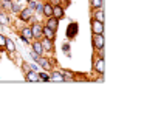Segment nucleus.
<instances>
[{
  "label": "nucleus",
  "mask_w": 161,
  "mask_h": 136,
  "mask_svg": "<svg viewBox=\"0 0 161 136\" xmlns=\"http://www.w3.org/2000/svg\"><path fill=\"white\" fill-rule=\"evenodd\" d=\"M91 33L93 34H104V22H99L96 19H91Z\"/></svg>",
  "instance_id": "f257e3e1"
},
{
  "label": "nucleus",
  "mask_w": 161,
  "mask_h": 136,
  "mask_svg": "<svg viewBox=\"0 0 161 136\" xmlns=\"http://www.w3.org/2000/svg\"><path fill=\"white\" fill-rule=\"evenodd\" d=\"M91 42H93V46H95L98 51H102L104 44H105V40H104V36H102V34H93Z\"/></svg>",
  "instance_id": "f03ea898"
},
{
  "label": "nucleus",
  "mask_w": 161,
  "mask_h": 136,
  "mask_svg": "<svg viewBox=\"0 0 161 136\" xmlns=\"http://www.w3.org/2000/svg\"><path fill=\"white\" fill-rule=\"evenodd\" d=\"M31 17H33V8H25V9L19 11V19L20 20L28 22V20H31Z\"/></svg>",
  "instance_id": "7ed1b4c3"
},
{
  "label": "nucleus",
  "mask_w": 161,
  "mask_h": 136,
  "mask_svg": "<svg viewBox=\"0 0 161 136\" xmlns=\"http://www.w3.org/2000/svg\"><path fill=\"white\" fill-rule=\"evenodd\" d=\"M78 30H79L78 23H76V22H71V23L68 25V28H67V37H68V39H75V37L78 36Z\"/></svg>",
  "instance_id": "20e7f679"
},
{
  "label": "nucleus",
  "mask_w": 161,
  "mask_h": 136,
  "mask_svg": "<svg viewBox=\"0 0 161 136\" xmlns=\"http://www.w3.org/2000/svg\"><path fill=\"white\" fill-rule=\"evenodd\" d=\"M42 30H43V25H40V23H34V25L31 26L33 37H36V39H42V37H43V33H42Z\"/></svg>",
  "instance_id": "39448f33"
},
{
  "label": "nucleus",
  "mask_w": 161,
  "mask_h": 136,
  "mask_svg": "<svg viewBox=\"0 0 161 136\" xmlns=\"http://www.w3.org/2000/svg\"><path fill=\"white\" fill-rule=\"evenodd\" d=\"M46 19L48 20H46L45 26L50 28V30H53V31H57V28H59V19H56V17H46Z\"/></svg>",
  "instance_id": "423d86ee"
},
{
  "label": "nucleus",
  "mask_w": 161,
  "mask_h": 136,
  "mask_svg": "<svg viewBox=\"0 0 161 136\" xmlns=\"http://www.w3.org/2000/svg\"><path fill=\"white\" fill-rule=\"evenodd\" d=\"M36 62L39 63L43 70H51V67H53V65H51V60L46 59V57H43V56H39V57L36 59Z\"/></svg>",
  "instance_id": "0eeeda50"
},
{
  "label": "nucleus",
  "mask_w": 161,
  "mask_h": 136,
  "mask_svg": "<svg viewBox=\"0 0 161 136\" xmlns=\"http://www.w3.org/2000/svg\"><path fill=\"white\" fill-rule=\"evenodd\" d=\"M40 44H42V48H43V51H46V53H53V51H54V45H53V40H50V39L43 37V39L40 40Z\"/></svg>",
  "instance_id": "6e6552de"
},
{
  "label": "nucleus",
  "mask_w": 161,
  "mask_h": 136,
  "mask_svg": "<svg viewBox=\"0 0 161 136\" xmlns=\"http://www.w3.org/2000/svg\"><path fill=\"white\" fill-rule=\"evenodd\" d=\"M64 16H65V11H64V8L61 6V5H53V17H56V19H64Z\"/></svg>",
  "instance_id": "1a4fd4ad"
},
{
  "label": "nucleus",
  "mask_w": 161,
  "mask_h": 136,
  "mask_svg": "<svg viewBox=\"0 0 161 136\" xmlns=\"http://www.w3.org/2000/svg\"><path fill=\"white\" fill-rule=\"evenodd\" d=\"M93 68H95V71H98L99 74H104V71H105V65H104V57H99L95 63H93Z\"/></svg>",
  "instance_id": "9d476101"
},
{
  "label": "nucleus",
  "mask_w": 161,
  "mask_h": 136,
  "mask_svg": "<svg viewBox=\"0 0 161 136\" xmlns=\"http://www.w3.org/2000/svg\"><path fill=\"white\" fill-rule=\"evenodd\" d=\"M42 33H43V37H46V39H50V40H54V39H56V31H53V30H50V28H46V26H43Z\"/></svg>",
  "instance_id": "9b49d317"
},
{
  "label": "nucleus",
  "mask_w": 161,
  "mask_h": 136,
  "mask_svg": "<svg viewBox=\"0 0 161 136\" xmlns=\"http://www.w3.org/2000/svg\"><path fill=\"white\" fill-rule=\"evenodd\" d=\"M50 81H53V82H64L65 77H64L62 71H54V73L50 76Z\"/></svg>",
  "instance_id": "f8f14e48"
},
{
  "label": "nucleus",
  "mask_w": 161,
  "mask_h": 136,
  "mask_svg": "<svg viewBox=\"0 0 161 136\" xmlns=\"http://www.w3.org/2000/svg\"><path fill=\"white\" fill-rule=\"evenodd\" d=\"M42 12H43L45 17H53V5L45 3V5L42 6Z\"/></svg>",
  "instance_id": "ddd939ff"
},
{
  "label": "nucleus",
  "mask_w": 161,
  "mask_h": 136,
  "mask_svg": "<svg viewBox=\"0 0 161 136\" xmlns=\"http://www.w3.org/2000/svg\"><path fill=\"white\" fill-rule=\"evenodd\" d=\"M33 37V33H31V28L30 26H25V28H22V31H20V39H31Z\"/></svg>",
  "instance_id": "4468645a"
},
{
  "label": "nucleus",
  "mask_w": 161,
  "mask_h": 136,
  "mask_svg": "<svg viewBox=\"0 0 161 136\" xmlns=\"http://www.w3.org/2000/svg\"><path fill=\"white\" fill-rule=\"evenodd\" d=\"M27 81H31V82H39V73L30 70L27 71Z\"/></svg>",
  "instance_id": "2eb2a0df"
},
{
  "label": "nucleus",
  "mask_w": 161,
  "mask_h": 136,
  "mask_svg": "<svg viewBox=\"0 0 161 136\" xmlns=\"http://www.w3.org/2000/svg\"><path fill=\"white\" fill-rule=\"evenodd\" d=\"M33 51L37 54V56H43V48H42V44H40V40H36V42H33Z\"/></svg>",
  "instance_id": "dca6fc26"
},
{
  "label": "nucleus",
  "mask_w": 161,
  "mask_h": 136,
  "mask_svg": "<svg viewBox=\"0 0 161 136\" xmlns=\"http://www.w3.org/2000/svg\"><path fill=\"white\" fill-rule=\"evenodd\" d=\"M5 48H6V51H9V53H14V51H16V45H14V42H12L11 39H6V40H5Z\"/></svg>",
  "instance_id": "f3484780"
},
{
  "label": "nucleus",
  "mask_w": 161,
  "mask_h": 136,
  "mask_svg": "<svg viewBox=\"0 0 161 136\" xmlns=\"http://www.w3.org/2000/svg\"><path fill=\"white\" fill-rule=\"evenodd\" d=\"M8 23H9V17L5 11H2L0 12V25H8Z\"/></svg>",
  "instance_id": "a211bd4d"
},
{
  "label": "nucleus",
  "mask_w": 161,
  "mask_h": 136,
  "mask_svg": "<svg viewBox=\"0 0 161 136\" xmlns=\"http://www.w3.org/2000/svg\"><path fill=\"white\" fill-rule=\"evenodd\" d=\"M93 19H96V20H99V22H104V12L98 8V11L95 12V16H93Z\"/></svg>",
  "instance_id": "6ab92c4d"
},
{
  "label": "nucleus",
  "mask_w": 161,
  "mask_h": 136,
  "mask_svg": "<svg viewBox=\"0 0 161 136\" xmlns=\"http://www.w3.org/2000/svg\"><path fill=\"white\" fill-rule=\"evenodd\" d=\"M90 6L93 9H98V8L102 6V0H90Z\"/></svg>",
  "instance_id": "aec40b11"
},
{
  "label": "nucleus",
  "mask_w": 161,
  "mask_h": 136,
  "mask_svg": "<svg viewBox=\"0 0 161 136\" xmlns=\"http://www.w3.org/2000/svg\"><path fill=\"white\" fill-rule=\"evenodd\" d=\"M11 9L14 11V12H19L22 8H20V3L17 2V0H14V2H11Z\"/></svg>",
  "instance_id": "412c9836"
},
{
  "label": "nucleus",
  "mask_w": 161,
  "mask_h": 136,
  "mask_svg": "<svg viewBox=\"0 0 161 136\" xmlns=\"http://www.w3.org/2000/svg\"><path fill=\"white\" fill-rule=\"evenodd\" d=\"M39 81H50V76L46 74V73H39Z\"/></svg>",
  "instance_id": "4be33fe9"
},
{
  "label": "nucleus",
  "mask_w": 161,
  "mask_h": 136,
  "mask_svg": "<svg viewBox=\"0 0 161 136\" xmlns=\"http://www.w3.org/2000/svg\"><path fill=\"white\" fill-rule=\"evenodd\" d=\"M5 40H6V37H5V36H2V34H0V48H2V49H3V48H5Z\"/></svg>",
  "instance_id": "5701e85b"
},
{
  "label": "nucleus",
  "mask_w": 161,
  "mask_h": 136,
  "mask_svg": "<svg viewBox=\"0 0 161 136\" xmlns=\"http://www.w3.org/2000/svg\"><path fill=\"white\" fill-rule=\"evenodd\" d=\"M62 49L68 54V51H70V45H68V44H64V45H62Z\"/></svg>",
  "instance_id": "b1692460"
},
{
  "label": "nucleus",
  "mask_w": 161,
  "mask_h": 136,
  "mask_svg": "<svg viewBox=\"0 0 161 136\" xmlns=\"http://www.w3.org/2000/svg\"><path fill=\"white\" fill-rule=\"evenodd\" d=\"M22 68H23V71H25V73H27V71H30V70H31V68H30V67H28V65H27V63H23V65H22Z\"/></svg>",
  "instance_id": "393cba45"
},
{
  "label": "nucleus",
  "mask_w": 161,
  "mask_h": 136,
  "mask_svg": "<svg viewBox=\"0 0 161 136\" xmlns=\"http://www.w3.org/2000/svg\"><path fill=\"white\" fill-rule=\"evenodd\" d=\"M2 11H3V9H2V6H0V12H2Z\"/></svg>",
  "instance_id": "a878e982"
},
{
  "label": "nucleus",
  "mask_w": 161,
  "mask_h": 136,
  "mask_svg": "<svg viewBox=\"0 0 161 136\" xmlns=\"http://www.w3.org/2000/svg\"><path fill=\"white\" fill-rule=\"evenodd\" d=\"M27 2H33V0H27Z\"/></svg>",
  "instance_id": "bb28decb"
},
{
  "label": "nucleus",
  "mask_w": 161,
  "mask_h": 136,
  "mask_svg": "<svg viewBox=\"0 0 161 136\" xmlns=\"http://www.w3.org/2000/svg\"><path fill=\"white\" fill-rule=\"evenodd\" d=\"M17 2H20V0H17Z\"/></svg>",
  "instance_id": "cd10ccee"
}]
</instances>
